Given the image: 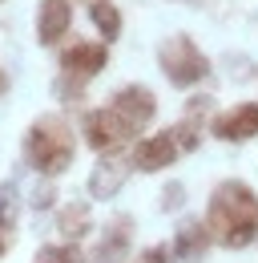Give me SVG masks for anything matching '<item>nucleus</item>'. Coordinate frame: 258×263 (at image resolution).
I'll return each mask as SVG.
<instances>
[{"label":"nucleus","instance_id":"f257e3e1","mask_svg":"<svg viewBox=\"0 0 258 263\" xmlns=\"http://www.w3.org/2000/svg\"><path fill=\"white\" fill-rule=\"evenodd\" d=\"M206 227L214 235L218 247L242 251L258 243V195L250 182L242 178H226L214 186V195L206 202Z\"/></svg>","mask_w":258,"mask_h":263},{"label":"nucleus","instance_id":"f03ea898","mask_svg":"<svg viewBox=\"0 0 258 263\" xmlns=\"http://www.w3.org/2000/svg\"><path fill=\"white\" fill-rule=\"evenodd\" d=\"M77 154V134L69 126V118L61 114H40L32 118V126L25 130V162L36 170L40 178H61L73 166Z\"/></svg>","mask_w":258,"mask_h":263},{"label":"nucleus","instance_id":"7ed1b4c3","mask_svg":"<svg viewBox=\"0 0 258 263\" xmlns=\"http://www.w3.org/2000/svg\"><path fill=\"white\" fill-rule=\"evenodd\" d=\"M158 69L165 73L169 85L190 89V85H198V81L210 77V57L198 49V41H193L190 33H174L158 45Z\"/></svg>","mask_w":258,"mask_h":263},{"label":"nucleus","instance_id":"20e7f679","mask_svg":"<svg viewBox=\"0 0 258 263\" xmlns=\"http://www.w3.org/2000/svg\"><path fill=\"white\" fill-rule=\"evenodd\" d=\"M81 138H85V146L101 158V154H117V150H121L125 142H133L137 134L105 105V109H89V114L81 118Z\"/></svg>","mask_w":258,"mask_h":263},{"label":"nucleus","instance_id":"39448f33","mask_svg":"<svg viewBox=\"0 0 258 263\" xmlns=\"http://www.w3.org/2000/svg\"><path fill=\"white\" fill-rule=\"evenodd\" d=\"M109 109H113V114H117L133 134H141L154 118H158V98H154V89H149V85L129 81V85H121V89L113 93Z\"/></svg>","mask_w":258,"mask_h":263},{"label":"nucleus","instance_id":"423d86ee","mask_svg":"<svg viewBox=\"0 0 258 263\" xmlns=\"http://www.w3.org/2000/svg\"><path fill=\"white\" fill-rule=\"evenodd\" d=\"M133 215H113L105 227H101V239L93 243L89 251V263H125L129 259V247H133Z\"/></svg>","mask_w":258,"mask_h":263},{"label":"nucleus","instance_id":"0eeeda50","mask_svg":"<svg viewBox=\"0 0 258 263\" xmlns=\"http://www.w3.org/2000/svg\"><path fill=\"white\" fill-rule=\"evenodd\" d=\"M178 142H174V134L161 130V134H149V138H137L133 142V150H129V162L133 170H141V174H158L165 166L178 162Z\"/></svg>","mask_w":258,"mask_h":263},{"label":"nucleus","instance_id":"6e6552de","mask_svg":"<svg viewBox=\"0 0 258 263\" xmlns=\"http://www.w3.org/2000/svg\"><path fill=\"white\" fill-rule=\"evenodd\" d=\"M129 174H133L129 154H105V158L89 170L85 191H89V198H93V202H109L113 195H121V186H125Z\"/></svg>","mask_w":258,"mask_h":263},{"label":"nucleus","instance_id":"1a4fd4ad","mask_svg":"<svg viewBox=\"0 0 258 263\" xmlns=\"http://www.w3.org/2000/svg\"><path fill=\"white\" fill-rule=\"evenodd\" d=\"M105 65H109V45H105V41H73L61 53V73L81 77V81L101 77Z\"/></svg>","mask_w":258,"mask_h":263},{"label":"nucleus","instance_id":"9d476101","mask_svg":"<svg viewBox=\"0 0 258 263\" xmlns=\"http://www.w3.org/2000/svg\"><path fill=\"white\" fill-rule=\"evenodd\" d=\"M210 134L218 142H250V138H258V101H238L222 114H214Z\"/></svg>","mask_w":258,"mask_h":263},{"label":"nucleus","instance_id":"9b49d317","mask_svg":"<svg viewBox=\"0 0 258 263\" xmlns=\"http://www.w3.org/2000/svg\"><path fill=\"white\" fill-rule=\"evenodd\" d=\"M73 33V0H40L36 8V41L45 49H57Z\"/></svg>","mask_w":258,"mask_h":263},{"label":"nucleus","instance_id":"f8f14e48","mask_svg":"<svg viewBox=\"0 0 258 263\" xmlns=\"http://www.w3.org/2000/svg\"><path fill=\"white\" fill-rule=\"evenodd\" d=\"M174 255L182 263H202L210 255V247H214V235L206 227V219H182L178 227H174Z\"/></svg>","mask_w":258,"mask_h":263},{"label":"nucleus","instance_id":"ddd939ff","mask_svg":"<svg viewBox=\"0 0 258 263\" xmlns=\"http://www.w3.org/2000/svg\"><path fill=\"white\" fill-rule=\"evenodd\" d=\"M57 231H61L64 243H81L89 231H93V215H89V202H81V198H73V202H64L61 215H57Z\"/></svg>","mask_w":258,"mask_h":263},{"label":"nucleus","instance_id":"4468645a","mask_svg":"<svg viewBox=\"0 0 258 263\" xmlns=\"http://www.w3.org/2000/svg\"><path fill=\"white\" fill-rule=\"evenodd\" d=\"M89 21H93V29L101 33L105 45H113V41L121 36V8H117L113 0H93V4H89Z\"/></svg>","mask_w":258,"mask_h":263},{"label":"nucleus","instance_id":"2eb2a0df","mask_svg":"<svg viewBox=\"0 0 258 263\" xmlns=\"http://www.w3.org/2000/svg\"><path fill=\"white\" fill-rule=\"evenodd\" d=\"M16 211H20V195H16V182L4 178L0 182V235L8 227H16Z\"/></svg>","mask_w":258,"mask_h":263},{"label":"nucleus","instance_id":"dca6fc26","mask_svg":"<svg viewBox=\"0 0 258 263\" xmlns=\"http://www.w3.org/2000/svg\"><path fill=\"white\" fill-rule=\"evenodd\" d=\"M53 93H57V101H64V105H81V98H85V81H81V77H69V73H57Z\"/></svg>","mask_w":258,"mask_h":263},{"label":"nucleus","instance_id":"f3484780","mask_svg":"<svg viewBox=\"0 0 258 263\" xmlns=\"http://www.w3.org/2000/svg\"><path fill=\"white\" fill-rule=\"evenodd\" d=\"M32 263H81V255H77V243H49L36 251Z\"/></svg>","mask_w":258,"mask_h":263},{"label":"nucleus","instance_id":"a211bd4d","mask_svg":"<svg viewBox=\"0 0 258 263\" xmlns=\"http://www.w3.org/2000/svg\"><path fill=\"white\" fill-rule=\"evenodd\" d=\"M29 206L40 215V211H49V206H57V186H53V178H45L36 191L29 195Z\"/></svg>","mask_w":258,"mask_h":263},{"label":"nucleus","instance_id":"6ab92c4d","mask_svg":"<svg viewBox=\"0 0 258 263\" xmlns=\"http://www.w3.org/2000/svg\"><path fill=\"white\" fill-rule=\"evenodd\" d=\"M158 206L165 211V215H169V211H182V206H186V186H182V182H165Z\"/></svg>","mask_w":258,"mask_h":263},{"label":"nucleus","instance_id":"aec40b11","mask_svg":"<svg viewBox=\"0 0 258 263\" xmlns=\"http://www.w3.org/2000/svg\"><path fill=\"white\" fill-rule=\"evenodd\" d=\"M169 255H174V247H165V243H154V247H145L141 255L133 263H169Z\"/></svg>","mask_w":258,"mask_h":263},{"label":"nucleus","instance_id":"412c9836","mask_svg":"<svg viewBox=\"0 0 258 263\" xmlns=\"http://www.w3.org/2000/svg\"><path fill=\"white\" fill-rule=\"evenodd\" d=\"M4 93H8V77L0 73V98H4Z\"/></svg>","mask_w":258,"mask_h":263},{"label":"nucleus","instance_id":"4be33fe9","mask_svg":"<svg viewBox=\"0 0 258 263\" xmlns=\"http://www.w3.org/2000/svg\"><path fill=\"white\" fill-rule=\"evenodd\" d=\"M0 255H4V235H0Z\"/></svg>","mask_w":258,"mask_h":263},{"label":"nucleus","instance_id":"5701e85b","mask_svg":"<svg viewBox=\"0 0 258 263\" xmlns=\"http://www.w3.org/2000/svg\"><path fill=\"white\" fill-rule=\"evenodd\" d=\"M178 4H198V0H178Z\"/></svg>","mask_w":258,"mask_h":263},{"label":"nucleus","instance_id":"b1692460","mask_svg":"<svg viewBox=\"0 0 258 263\" xmlns=\"http://www.w3.org/2000/svg\"><path fill=\"white\" fill-rule=\"evenodd\" d=\"M0 4H4V0H0Z\"/></svg>","mask_w":258,"mask_h":263}]
</instances>
